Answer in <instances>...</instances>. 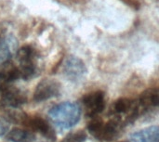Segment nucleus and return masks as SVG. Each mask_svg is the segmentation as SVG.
<instances>
[{
	"mask_svg": "<svg viewBox=\"0 0 159 142\" xmlns=\"http://www.w3.org/2000/svg\"><path fill=\"white\" fill-rule=\"evenodd\" d=\"M137 102L142 113L159 108V88L150 87L145 89L140 94Z\"/></svg>",
	"mask_w": 159,
	"mask_h": 142,
	"instance_id": "10",
	"label": "nucleus"
},
{
	"mask_svg": "<svg viewBox=\"0 0 159 142\" xmlns=\"http://www.w3.org/2000/svg\"><path fill=\"white\" fill-rule=\"evenodd\" d=\"M27 102V94L11 85L0 87V106L18 109Z\"/></svg>",
	"mask_w": 159,
	"mask_h": 142,
	"instance_id": "5",
	"label": "nucleus"
},
{
	"mask_svg": "<svg viewBox=\"0 0 159 142\" xmlns=\"http://www.w3.org/2000/svg\"><path fill=\"white\" fill-rule=\"evenodd\" d=\"M130 142H159V126H152L134 132Z\"/></svg>",
	"mask_w": 159,
	"mask_h": 142,
	"instance_id": "12",
	"label": "nucleus"
},
{
	"mask_svg": "<svg viewBox=\"0 0 159 142\" xmlns=\"http://www.w3.org/2000/svg\"><path fill=\"white\" fill-rule=\"evenodd\" d=\"M82 103L89 117H97L105 109V94L102 90L88 93L83 97Z\"/></svg>",
	"mask_w": 159,
	"mask_h": 142,
	"instance_id": "8",
	"label": "nucleus"
},
{
	"mask_svg": "<svg viewBox=\"0 0 159 142\" xmlns=\"http://www.w3.org/2000/svg\"><path fill=\"white\" fill-rule=\"evenodd\" d=\"M141 114L142 112L137 100L128 98L118 99L113 103L110 109L111 117L118 120L124 126L134 121Z\"/></svg>",
	"mask_w": 159,
	"mask_h": 142,
	"instance_id": "3",
	"label": "nucleus"
},
{
	"mask_svg": "<svg viewBox=\"0 0 159 142\" xmlns=\"http://www.w3.org/2000/svg\"><path fill=\"white\" fill-rule=\"evenodd\" d=\"M124 125L115 118H110L107 122L97 117L91 118L88 124L89 132L99 141L108 142L116 139Z\"/></svg>",
	"mask_w": 159,
	"mask_h": 142,
	"instance_id": "2",
	"label": "nucleus"
},
{
	"mask_svg": "<svg viewBox=\"0 0 159 142\" xmlns=\"http://www.w3.org/2000/svg\"><path fill=\"white\" fill-rule=\"evenodd\" d=\"M23 126L33 132L40 134L48 142H54L56 140V134L53 127L49 125L48 121L40 116L32 117L28 115Z\"/></svg>",
	"mask_w": 159,
	"mask_h": 142,
	"instance_id": "9",
	"label": "nucleus"
},
{
	"mask_svg": "<svg viewBox=\"0 0 159 142\" xmlns=\"http://www.w3.org/2000/svg\"><path fill=\"white\" fill-rule=\"evenodd\" d=\"M120 142H130V141H129H129H120Z\"/></svg>",
	"mask_w": 159,
	"mask_h": 142,
	"instance_id": "18",
	"label": "nucleus"
},
{
	"mask_svg": "<svg viewBox=\"0 0 159 142\" xmlns=\"http://www.w3.org/2000/svg\"><path fill=\"white\" fill-rule=\"evenodd\" d=\"M28 115L17 109H8L4 113V119L7 123L16 124V125H24Z\"/></svg>",
	"mask_w": 159,
	"mask_h": 142,
	"instance_id": "15",
	"label": "nucleus"
},
{
	"mask_svg": "<svg viewBox=\"0 0 159 142\" xmlns=\"http://www.w3.org/2000/svg\"><path fill=\"white\" fill-rule=\"evenodd\" d=\"M61 93V85L55 79L45 78L41 80L34 91L33 99L35 102H42L57 98Z\"/></svg>",
	"mask_w": 159,
	"mask_h": 142,
	"instance_id": "6",
	"label": "nucleus"
},
{
	"mask_svg": "<svg viewBox=\"0 0 159 142\" xmlns=\"http://www.w3.org/2000/svg\"><path fill=\"white\" fill-rule=\"evenodd\" d=\"M62 73L66 79L73 83L81 82L86 74L87 68L85 63L75 56H69L62 66Z\"/></svg>",
	"mask_w": 159,
	"mask_h": 142,
	"instance_id": "7",
	"label": "nucleus"
},
{
	"mask_svg": "<svg viewBox=\"0 0 159 142\" xmlns=\"http://www.w3.org/2000/svg\"><path fill=\"white\" fill-rule=\"evenodd\" d=\"M87 139V133L85 130H76L69 133L61 142H85Z\"/></svg>",
	"mask_w": 159,
	"mask_h": 142,
	"instance_id": "16",
	"label": "nucleus"
},
{
	"mask_svg": "<svg viewBox=\"0 0 159 142\" xmlns=\"http://www.w3.org/2000/svg\"><path fill=\"white\" fill-rule=\"evenodd\" d=\"M17 47V40L12 34L6 35L0 39V64L10 60L13 52Z\"/></svg>",
	"mask_w": 159,
	"mask_h": 142,
	"instance_id": "13",
	"label": "nucleus"
},
{
	"mask_svg": "<svg viewBox=\"0 0 159 142\" xmlns=\"http://www.w3.org/2000/svg\"><path fill=\"white\" fill-rule=\"evenodd\" d=\"M16 60L21 79L30 80L36 75V52L33 47L26 45L19 48L16 52Z\"/></svg>",
	"mask_w": 159,
	"mask_h": 142,
	"instance_id": "4",
	"label": "nucleus"
},
{
	"mask_svg": "<svg viewBox=\"0 0 159 142\" xmlns=\"http://www.w3.org/2000/svg\"><path fill=\"white\" fill-rule=\"evenodd\" d=\"M7 140L11 142H34L35 140V135L27 128L16 127L7 134Z\"/></svg>",
	"mask_w": 159,
	"mask_h": 142,
	"instance_id": "14",
	"label": "nucleus"
},
{
	"mask_svg": "<svg viewBox=\"0 0 159 142\" xmlns=\"http://www.w3.org/2000/svg\"><path fill=\"white\" fill-rule=\"evenodd\" d=\"M48 117L56 127L68 130L80 121L81 108L76 102L64 101L52 107L48 112Z\"/></svg>",
	"mask_w": 159,
	"mask_h": 142,
	"instance_id": "1",
	"label": "nucleus"
},
{
	"mask_svg": "<svg viewBox=\"0 0 159 142\" xmlns=\"http://www.w3.org/2000/svg\"><path fill=\"white\" fill-rule=\"evenodd\" d=\"M20 78L18 66L11 60H7L0 64V87L11 85V83Z\"/></svg>",
	"mask_w": 159,
	"mask_h": 142,
	"instance_id": "11",
	"label": "nucleus"
},
{
	"mask_svg": "<svg viewBox=\"0 0 159 142\" xmlns=\"http://www.w3.org/2000/svg\"><path fill=\"white\" fill-rule=\"evenodd\" d=\"M8 129H9L8 123L4 118H0V137H3L4 135L7 134Z\"/></svg>",
	"mask_w": 159,
	"mask_h": 142,
	"instance_id": "17",
	"label": "nucleus"
}]
</instances>
